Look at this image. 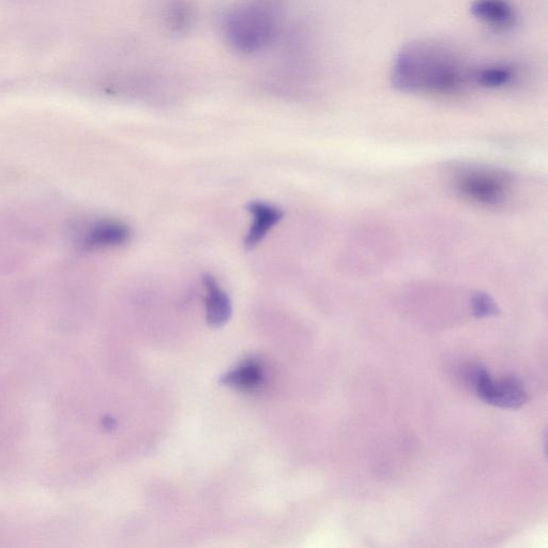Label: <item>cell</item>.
<instances>
[{
	"label": "cell",
	"mask_w": 548,
	"mask_h": 548,
	"mask_svg": "<svg viewBox=\"0 0 548 548\" xmlns=\"http://www.w3.org/2000/svg\"><path fill=\"white\" fill-rule=\"evenodd\" d=\"M458 54L447 45L429 40L409 42L395 56L392 85L411 94L450 95L471 79Z\"/></svg>",
	"instance_id": "obj_1"
},
{
	"label": "cell",
	"mask_w": 548,
	"mask_h": 548,
	"mask_svg": "<svg viewBox=\"0 0 548 548\" xmlns=\"http://www.w3.org/2000/svg\"><path fill=\"white\" fill-rule=\"evenodd\" d=\"M278 15L266 0H253L227 15L224 33L232 47L245 54L264 50L276 38Z\"/></svg>",
	"instance_id": "obj_2"
},
{
	"label": "cell",
	"mask_w": 548,
	"mask_h": 548,
	"mask_svg": "<svg viewBox=\"0 0 548 548\" xmlns=\"http://www.w3.org/2000/svg\"><path fill=\"white\" fill-rule=\"evenodd\" d=\"M469 379L479 398L487 404L515 409L527 401V392L519 379L509 377L495 382L489 372L480 367L469 373Z\"/></svg>",
	"instance_id": "obj_3"
},
{
	"label": "cell",
	"mask_w": 548,
	"mask_h": 548,
	"mask_svg": "<svg viewBox=\"0 0 548 548\" xmlns=\"http://www.w3.org/2000/svg\"><path fill=\"white\" fill-rule=\"evenodd\" d=\"M458 189L466 199L482 204L496 205L505 200L508 185L504 178L487 172H470L458 180Z\"/></svg>",
	"instance_id": "obj_4"
},
{
	"label": "cell",
	"mask_w": 548,
	"mask_h": 548,
	"mask_svg": "<svg viewBox=\"0 0 548 548\" xmlns=\"http://www.w3.org/2000/svg\"><path fill=\"white\" fill-rule=\"evenodd\" d=\"M247 208L252 213L253 224L245 239V248L252 250L282 220L284 213L281 209L263 202H252Z\"/></svg>",
	"instance_id": "obj_5"
},
{
	"label": "cell",
	"mask_w": 548,
	"mask_h": 548,
	"mask_svg": "<svg viewBox=\"0 0 548 548\" xmlns=\"http://www.w3.org/2000/svg\"><path fill=\"white\" fill-rule=\"evenodd\" d=\"M471 14L485 24L496 28H508L515 22V13L506 0H475Z\"/></svg>",
	"instance_id": "obj_6"
},
{
	"label": "cell",
	"mask_w": 548,
	"mask_h": 548,
	"mask_svg": "<svg viewBox=\"0 0 548 548\" xmlns=\"http://www.w3.org/2000/svg\"><path fill=\"white\" fill-rule=\"evenodd\" d=\"M203 283L207 289V321L213 327H221L231 318V300L219 287L216 279L211 277L210 274H206Z\"/></svg>",
	"instance_id": "obj_7"
},
{
	"label": "cell",
	"mask_w": 548,
	"mask_h": 548,
	"mask_svg": "<svg viewBox=\"0 0 548 548\" xmlns=\"http://www.w3.org/2000/svg\"><path fill=\"white\" fill-rule=\"evenodd\" d=\"M130 230L124 224L103 222L96 225L86 238L90 248H105L125 245L130 239Z\"/></svg>",
	"instance_id": "obj_8"
},
{
	"label": "cell",
	"mask_w": 548,
	"mask_h": 548,
	"mask_svg": "<svg viewBox=\"0 0 548 548\" xmlns=\"http://www.w3.org/2000/svg\"><path fill=\"white\" fill-rule=\"evenodd\" d=\"M514 78L513 71L506 66H489L473 71L471 79L485 88H499L508 85Z\"/></svg>",
	"instance_id": "obj_9"
},
{
	"label": "cell",
	"mask_w": 548,
	"mask_h": 548,
	"mask_svg": "<svg viewBox=\"0 0 548 548\" xmlns=\"http://www.w3.org/2000/svg\"><path fill=\"white\" fill-rule=\"evenodd\" d=\"M260 379V367L254 362H248L224 376L222 383L240 388H251L260 382Z\"/></svg>",
	"instance_id": "obj_10"
},
{
	"label": "cell",
	"mask_w": 548,
	"mask_h": 548,
	"mask_svg": "<svg viewBox=\"0 0 548 548\" xmlns=\"http://www.w3.org/2000/svg\"><path fill=\"white\" fill-rule=\"evenodd\" d=\"M170 11L169 21L176 32H184L191 23L189 8L181 3L175 4Z\"/></svg>",
	"instance_id": "obj_11"
},
{
	"label": "cell",
	"mask_w": 548,
	"mask_h": 548,
	"mask_svg": "<svg viewBox=\"0 0 548 548\" xmlns=\"http://www.w3.org/2000/svg\"><path fill=\"white\" fill-rule=\"evenodd\" d=\"M475 314L478 317L496 315L497 309L494 302L486 296H478L474 301Z\"/></svg>",
	"instance_id": "obj_12"
}]
</instances>
